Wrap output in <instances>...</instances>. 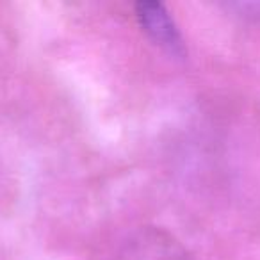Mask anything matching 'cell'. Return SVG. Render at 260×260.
<instances>
[{
    "instance_id": "cell-1",
    "label": "cell",
    "mask_w": 260,
    "mask_h": 260,
    "mask_svg": "<svg viewBox=\"0 0 260 260\" xmlns=\"http://www.w3.org/2000/svg\"><path fill=\"white\" fill-rule=\"evenodd\" d=\"M118 260H192V256L170 232L145 226L123 242Z\"/></svg>"
},
{
    "instance_id": "cell-2",
    "label": "cell",
    "mask_w": 260,
    "mask_h": 260,
    "mask_svg": "<svg viewBox=\"0 0 260 260\" xmlns=\"http://www.w3.org/2000/svg\"><path fill=\"white\" fill-rule=\"evenodd\" d=\"M136 16H138L143 30L157 45H160L175 55L184 54L182 36L162 4H159V2H139L136 6Z\"/></svg>"
}]
</instances>
